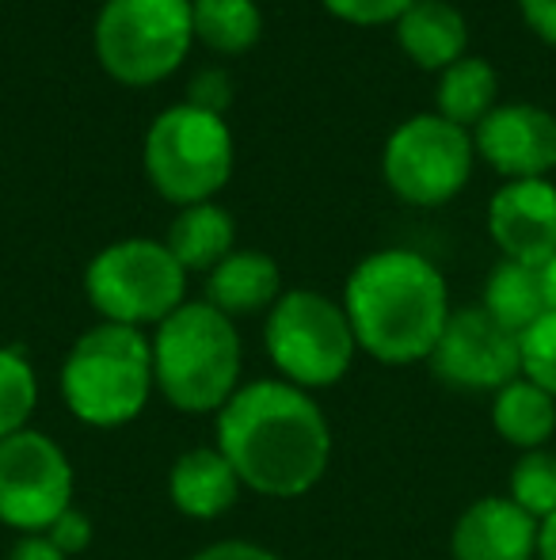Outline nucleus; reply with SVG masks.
I'll return each mask as SVG.
<instances>
[{
	"instance_id": "nucleus-17",
	"label": "nucleus",
	"mask_w": 556,
	"mask_h": 560,
	"mask_svg": "<svg viewBox=\"0 0 556 560\" xmlns=\"http://www.w3.org/2000/svg\"><path fill=\"white\" fill-rule=\"evenodd\" d=\"M397 38L419 69H450L465 58L469 27L450 0H416L397 20Z\"/></svg>"
},
{
	"instance_id": "nucleus-8",
	"label": "nucleus",
	"mask_w": 556,
	"mask_h": 560,
	"mask_svg": "<svg viewBox=\"0 0 556 560\" xmlns=\"http://www.w3.org/2000/svg\"><path fill=\"white\" fill-rule=\"evenodd\" d=\"M92 310L111 325H161L187 302V271L164 244L130 236L107 244L84 271Z\"/></svg>"
},
{
	"instance_id": "nucleus-12",
	"label": "nucleus",
	"mask_w": 556,
	"mask_h": 560,
	"mask_svg": "<svg viewBox=\"0 0 556 560\" xmlns=\"http://www.w3.org/2000/svg\"><path fill=\"white\" fill-rule=\"evenodd\" d=\"M473 149L507 179H545L556 168V118L537 104L492 107L476 122Z\"/></svg>"
},
{
	"instance_id": "nucleus-33",
	"label": "nucleus",
	"mask_w": 556,
	"mask_h": 560,
	"mask_svg": "<svg viewBox=\"0 0 556 560\" xmlns=\"http://www.w3.org/2000/svg\"><path fill=\"white\" fill-rule=\"evenodd\" d=\"M542 271V290H545V305H549V313H556V256L549 264L537 267Z\"/></svg>"
},
{
	"instance_id": "nucleus-30",
	"label": "nucleus",
	"mask_w": 556,
	"mask_h": 560,
	"mask_svg": "<svg viewBox=\"0 0 556 560\" xmlns=\"http://www.w3.org/2000/svg\"><path fill=\"white\" fill-rule=\"evenodd\" d=\"M519 8L527 15L530 31L556 46V0H519Z\"/></svg>"
},
{
	"instance_id": "nucleus-16",
	"label": "nucleus",
	"mask_w": 556,
	"mask_h": 560,
	"mask_svg": "<svg viewBox=\"0 0 556 560\" xmlns=\"http://www.w3.org/2000/svg\"><path fill=\"white\" fill-rule=\"evenodd\" d=\"M282 298V271L268 252H229L206 279V305L225 313L229 320L271 313Z\"/></svg>"
},
{
	"instance_id": "nucleus-31",
	"label": "nucleus",
	"mask_w": 556,
	"mask_h": 560,
	"mask_svg": "<svg viewBox=\"0 0 556 560\" xmlns=\"http://www.w3.org/2000/svg\"><path fill=\"white\" fill-rule=\"evenodd\" d=\"M8 560H69V557H61L58 549L46 541V534H31V538L15 541V549Z\"/></svg>"
},
{
	"instance_id": "nucleus-18",
	"label": "nucleus",
	"mask_w": 556,
	"mask_h": 560,
	"mask_svg": "<svg viewBox=\"0 0 556 560\" xmlns=\"http://www.w3.org/2000/svg\"><path fill=\"white\" fill-rule=\"evenodd\" d=\"M233 241H237V225L229 210H222L217 202H194L179 210L176 222L168 225L164 248L176 256L184 271H214L233 252Z\"/></svg>"
},
{
	"instance_id": "nucleus-26",
	"label": "nucleus",
	"mask_w": 556,
	"mask_h": 560,
	"mask_svg": "<svg viewBox=\"0 0 556 560\" xmlns=\"http://www.w3.org/2000/svg\"><path fill=\"white\" fill-rule=\"evenodd\" d=\"M416 0H324V8L332 15L358 27H374V23H397Z\"/></svg>"
},
{
	"instance_id": "nucleus-32",
	"label": "nucleus",
	"mask_w": 556,
	"mask_h": 560,
	"mask_svg": "<svg viewBox=\"0 0 556 560\" xmlns=\"http://www.w3.org/2000/svg\"><path fill=\"white\" fill-rule=\"evenodd\" d=\"M537 560H556V515L537 526Z\"/></svg>"
},
{
	"instance_id": "nucleus-11",
	"label": "nucleus",
	"mask_w": 556,
	"mask_h": 560,
	"mask_svg": "<svg viewBox=\"0 0 556 560\" xmlns=\"http://www.w3.org/2000/svg\"><path fill=\"white\" fill-rule=\"evenodd\" d=\"M427 362L438 382L453 389L499 393L522 377V336L496 325L481 305L450 310V320Z\"/></svg>"
},
{
	"instance_id": "nucleus-22",
	"label": "nucleus",
	"mask_w": 556,
	"mask_h": 560,
	"mask_svg": "<svg viewBox=\"0 0 556 560\" xmlns=\"http://www.w3.org/2000/svg\"><path fill=\"white\" fill-rule=\"evenodd\" d=\"M194 38L217 54H245L260 43L263 15L256 0H191Z\"/></svg>"
},
{
	"instance_id": "nucleus-5",
	"label": "nucleus",
	"mask_w": 556,
	"mask_h": 560,
	"mask_svg": "<svg viewBox=\"0 0 556 560\" xmlns=\"http://www.w3.org/2000/svg\"><path fill=\"white\" fill-rule=\"evenodd\" d=\"M191 43V0H107L99 8L96 58L130 89L171 77L184 66Z\"/></svg>"
},
{
	"instance_id": "nucleus-28",
	"label": "nucleus",
	"mask_w": 556,
	"mask_h": 560,
	"mask_svg": "<svg viewBox=\"0 0 556 560\" xmlns=\"http://www.w3.org/2000/svg\"><path fill=\"white\" fill-rule=\"evenodd\" d=\"M233 100V89H229V77L217 73V69H206L191 81V96L187 104L199 107V112H210V115H222Z\"/></svg>"
},
{
	"instance_id": "nucleus-20",
	"label": "nucleus",
	"mask_w": 556,
	"mask_h": 560,
	"mask_svg": "<svg viewBox=\"0 0 556 560\" xmlns=\"http://www.w3.org/2000/svg\"><path fill=\"white\" fill-rule=\"evenodd\" d=\"M492 423L504 435V443L519 446L522 454L545 450L556 431V400L527 377H514L492 400Z\"/></svg>"
},
{
	"instance_id": "nucleus-24",
	"label": "nucleus",
	"mask_w": 556,
	"mask_h": 560,
	"mask_svg": "<svg viewBox=\"0 0 556 560\" xmlns=\"http://www.w3.org/2000/svg\"><path fill=\"white\" fill-rule=\"evenodd\" d=\"M507 495L527 511L530 518L545 523L556 515V454L553 450H530L514 462Z\"/></svg>"
},
{
	"instance_id": "nucleus-3",
	"label": "nucleus",
	"mask_w": 556,
	"mask_h": 560,
	"mask_svg": "<svg viewBox=\"0 0 556 560\" xmlns=\"http://www.w3.org/2000/svg\"><path fill=\"white\" fill-rule=\"evenodd\" d=\"M153 382L156 393L176 412L206 416L222 412L240 389V336L225 313L206 302H184L156 325Z\"/></svg>"
},
{
	"instance_id": "nucleus-23",
	"label": "nucleus",
	"mask_w": 556,
	"mask_h": 560,
	"mask_svg": "<svg viewBox=\"0 0 556 560\" xmlns=\"http://www.w3.org/2000/svg\"><path fill=\"white\" fill-rule=\"evenodd\" d=\"M38 408V377L20 347H0V439L31 428Z\"/></svg>"
},
{
	"instance_id": "nucleus-13",
	"label": "nucleus",
	"mask_w": 556,
	"mask_h": 560,
	"mask_svg": "<svg viewBox=\"0 0 556 560\" xmlns=\"http://www.w3.org/2000/svg\"><path fill=\"white\" fill-rule=\"evenodd\" d=\"M488 233L504 259L549 264L556 256V187L549 179H507L488 207Z\"/></svg>"
},
{
	"instance_id": "nucleus-10",
	"label": "nucleus",
	"mask_w": 556,
	"mask_h": 560,
	"mask_svg": "<svg viewBox=\"0 0 556 560\" xmlns=\"http://www.w3.org/2000/svg\"><path fill=\"white\" fill-rule=\"evenodd\" d=\"M73 508V465L50 435L27 428L0 439V523L46 534Z\"/></svg>"
},
{
	"instance_id": "nucleus-29",
	"label": "nucleus",
	"mask_w": 556,
	"mask_h": 560,
	"mask_svg": "<svg viewBox=\"0 0 556 560\" xmlns=\"http://www.w3.org/2000/svg\"><path fill=\"white\" fill-rule=\"evenodd\" d=\"M191 560H279L271 549H263V546H256V541H237V538H229V541H214V546H206V549H199Z\"/></svg>"
},
{
	"instance_id": "nucleus-27",
	"label": "nucleus",
	"mask_w": 556,
	"mask_h": 560,
	"mask_svg": "<svg viewBox=\"0 0 556 560\" xmlns=\"http://www.w3.org/2000/svg\"><path fill=\"white\" fill-rule=\"evenodd\" d=\"M92 518L84 515V511H76V508H69L66 515L58 518V523L50 526V530H46V541H50L54 549H58L61 557H81L84 549L92 546Z\"/></svg>"
},
{
	"instance_id": "nucleus-4",
	"label": "nucleus",
	"mask_w": 556,
	"mask_h": 560,
	"mask_svg": "<svg viewBox=\"0 0 556 560\" xmlns=\"http://www.w3.org/2000/svg\"><path fill=\"white\" fill-rule=\"evenodd\" d=\"M153 343L141 328L104 325L88 328L61 366L66 408L88 428H122L145 412L153 397Z\"/></svg>"
},
{
	"instance_id": "nucleus-25",
	"label": "nucleus",
	"mask_w": 556,
	"mask_h": 560,
	"mask_svg": "<svg viewBox=\"0 0 556 560\" xmlns=\"http://www.w3.org/2000/svg\"><path fill=\"white\" fill-rule=\"evenodd\" d=\"M522 377L556 400V313H545L530 332H522Z\"/></svg>"
},
{
	"instance_id": "nucleus-7",
	"label": "nucleus",
	"mask_w": 556,
	"mask_h": 560,
	"mask_svg": "<svg viewBox=\"0 0 556 560\" xmlns=\"http://www.w3.org/2000/svg\"><path fill=\"white\" fill-rule=\"evenodd\" d=\"M263 343H268V359L275 362L282 382L305 393L340 382L358 351L343 305L317 290L282 294L268 313Z\"/></svg>"
},
{
	"instance_id": "nucleus-14",
	"label": "nucleus",
	"mask_w": 556,
	"mask_h": 560,
	"mask_svg": "<svg viewBox=\"0 0 556 560\" xmlns=\"http://www.w3.org/2000/svg\"><path fill=\"white\" fill-rule=\"evenodd\" d=\"M537 526L511 495H481L453 523L450 553L453 560H537Z\"/></svg>"
},
{
	"instance_id": "nucleus-6",
	"label": "nucleus",
	"mask_w": 556,
	"mask_h": 560,
	"mask_svg": "<svg viewBox=\"0 0 556 560\" xmlns=\"http://www.w3.org/2000/svg\"><path fill=\"white\" fill-rule=\"evenodd\" d=\"M233 172V133L222 115L176 104L145 133V176L179 210L214 202Z\"/></svg>"
},
{
	"instance_id": "nucleus-21",
	"label": "nucleus",
	"mask_w": 556,
	"mask_h": 560,
	"mask_svg": "<svg viewBox=\"0 0 556 560\" xmlns=\"http://www.w3.org/2000/svg\"><path fill=\"white\" fill-rule=\"evenodd\" d=\"M496 69L481 58H461L450 69H442L438 81V115L453 126H476L496 107Z\"/></svg>"
},
{
	"instance_id": "nucleus-19",
	"label": "nucleus",
	"mask_w": 556,
	"mask_h": 560,
	"mask_svg": "<svg viewBox=\"0 0 556 560\" xmlns=\"http://www.w3.org/2000/svg\"><path fill=\"white\" fill-rule=\"evenodd\" d=\"M481 310L488 313L496 325H504L507 332L522 336L549 313L542 290V271L530 264H514V259H499L492 267L488 282H484V302Z\"/></svg>"
},
{
	"instance_id": "nucleus-2",
	"label": "nucleus",
	"mask_w": 556,
	"mask_h": 560,
	"mask_svg": "<svg viewBox=\"0 0 556 560\" xmlns=\"http://www.w3.org/2000/svg\"><path fill=\"white\" fill-rule=\"evenodd\" d=\"M343 313L358 351L386 366H409L430 359L450 320V294L442 271L427 256L412 248H386L351 271Z\"/></svg>"
},
{
	"instance_id": "nucleus-15",
	"label": "nucleus",
	"mask_w": 556,
	"mask_h": 560,
	"mask_svg": "<svg viewBox=\"0 0 556 560\" xmlns=\"http://www.w3.org/2000/svg\"><path fill=\"white\" fill-rule=\"evenodd\" d=\"M240 477L217 446H194L168 472L171 508L187 518H222L240 495Z\"/></svg>"
},
{
	"instance_id": "nucleus-9",
	"label": "nucleus",
	"mask_w": 556,
	"mask_h": 560,
	"mask_svg": "<svg viewBox=\"0 0 556 560\" xmlns=\"http://www.w3.org/2000/svg\"><path fill=\"white\" fill-rule=\"evenodd\" d=\"M473 138L442 115H416L401 122L386 141V184L412 207H442L473 172Z\"/></svg>"
},
{
	"instance_id": "nucleus-1",
	"label": "nucleus",
	"mask_w": 556,
	"mask_h": 560,
	"mask_svg": "<svg viewBox=\"0 0 556 560\" xmlns=\"http://www.w3.org/2000/svg\"><path fill=\"white\" fill-rule=\"evenodd\" d=\"M217 450L229 457L248 492L294 500L324 477L332 428L305 389L263 377L240 385L217 412Z\"/></svg>"
}]
</instances>
